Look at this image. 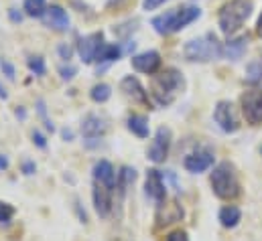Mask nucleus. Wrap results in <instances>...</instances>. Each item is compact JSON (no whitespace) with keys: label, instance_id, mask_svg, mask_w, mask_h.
I'll list each match as a JSON object with an SVG mask.
<instances>
[{"label":"nucleus","instance_id":"17","mask_svg":"<svg viewBox=\"0 0 262 241\" xmlns=\"http://www.w3.org/2000/svg\"><path fill=\"white\" fill-rule=\"evenodd\" d=\"M81 134L85 138H100L106 134V122L96 114H90V116H85V120L81 124Z\"/></svg>","mask_w":262,"mask_h":241},{"label":"nucleus","instance_id":"37","mask_svg":"<svg viewBox=\"0 0 262 241\" xmlns=\"http://www.w3.org/2000/svg\"><path fill=\"white\" fill-rule=\"evenodd\" d=\"M23 171H25V175H33L35 173V164L33 162H25L23 164Z\"/></svg>","mask_w":262,"mask_h":241},{"label":"nucleus","instance_id":"30","mask_svg":"<svg viewBox=\"0 0 262 241\" xmlns=\"http://www.w3.org/2000/svg\"><path fill=\"white\" fill-rule=\"evenodd\" d=\"M0 69L4 71V75H6L8 79H14V67H12L8 61H0Z\"/></svg>","mask_w":262,"mask_h":241},{"label":"nucleus","instance_id":"39","mask_svg":"<svg viewBox=\"0 0 262 241\" xmlns=\"http://www.w3.org/2000/svg\"><path fill=\"white\" fill-rule=\"evenodd\" d=\"M256 33L262 37V14H260V18H258V25H256Z\"/></svg>","mask_w":262,"mask_h":241},{"label":"nucleus","instance_id":"23","mask_svg":"<svg viewBox=\"0 0 262 241\" xmlns=\"http://www.w3.org/2000/svg\"><path fill=\"white\" fill-rule=\"evenodd\" d=\"M118 188H120V192H124L128 186H130L132 182L136 181V171L130 168V166H122L120 168V173H118Z\"/></svg>","mask_w":262,"mask_h":241},{"label":"nucleus","instance_id":"4","mask_svg":"<svg viewBox=\"0 0 262 241\" xmlns=\"http://www.w3.org/2000/svg\"><path fill=\"white\" fill-rule=\"evenodd\" d=\"M211 188L215 192V197L224 199V201H232L240 195V182H238V175L232 162H220L213 173H211Z\"/></svg>","mask_w":262,"mask_h":241},{"label":"nucleus","instance_id":"38","mask_svg":"<svg viewBox=\"0 0 262 241\" xmlns=\"http://www.w3.org/2000/svg\"><path fill=\"white\" fill-rule=\"evenodd\" d=\"M8 168V158L0 154V171H6Z\"/></svg>","mask_w":262,"mask_h":241},{"label":"nucleus","instance_id":"9","mask_svg":"<svg viewBox=\"0 0 262 241\" xmlns=\"http://www.w3.org/2000/svg\"><path fill=\"white\" fill-rule=\"evenodd\" d=\"M104 45L106 43H104V35L102 33H94V35L83 37L79 41V45H77V51H79L81 61L83 63H94V61L98 59V53L102 51Z\"/></svg>","mask_w":262,"mask_h":241},{"label":"nucleus","instance_id":"19","mask_svg":"<svg viewBox=\"0 0 262 241\" xmlns=\"http://www.w3.org/2000/svg\"><path fill=\"white\" fill-rule=\"evenodd\" d=\"M242 219V211L236 207V205H226L222 211H220V221L224 227H236Z\"/></svg>","mask_w":262,"mask_h":241},{"label":"nucleus","instance_id":"24","mask_svg":"<svg viewBox=\"0 0 262 241\" xmlns=\"http://www.w3.org/2000/svg\"><path fill=\"white\" fill-rule=\"evenodd\" d=\"M92 100L94 102H98V104H104V102H108L110 100V95H112V89H110V85L108 83H98V85H94L92 87Z\"/></svg>","mask_w":262,"mask_h":241},{"label":"nucleus","instance_id":"3","mask_svg":"<svg viewBox=\"0 0 262 241\" xmlns=\"http://www.w3.org/2000/svg\"><path fill=\"white\" fill-rule=\"evenodd\" d=\"M199 16H201V10L197 6H181V8L167 10L161 16H155L152 27L159 35H169V33H177L185 29L189 22H193Z\"/></svg>","mask_w":262,"mask_h":241},{"label":"nucleus","instance_id":"2","mask_svg":"<svg viewBox=\"0 0 262 241\" xmlns=\"http://www.w3.org/2000/svg\"><path fill=\"white\" fill-rule=\"evenodd\" d=\"M252 0H230L220 8L217 14V25L222 29L224 35H234L236 31L242 29V25L248 20V16L252 14Z\"/></svg>","mask_w":262,"mask_h":241},{"label":"nucleus","instance_id":"16","mask_svg":"<svg viewBox=\"0 0 262 241\" xmlns=\"http://www.w3.org/2000/svg\"><path fill=\"white\" fill-rule=\"evenodd\" d=\"M94 181L108 186V188H114L116 186V173H114L112 162H108V160L96 162V166H94Z\"/></svg>","mask_w":262,"mask_h":241},{"label":"nucleus","instance_id":"11","mask_svg":"<svg viewBox=\"0 0 262 241\" xmlns=\"http://www.w3.org/2000/svg\"><path fill=\"white\" fill-rule=\"evenodd\" d=\"M144 190H146V195H148L152 201L163 203L165 197H167V188H165V181H163V173H159L157 168H150V171L146 173Z\"/></svg>","mask_w":262,"mask_h":241},{"label":"nucleus","instance_id":"18","mask_svg":"<svg viewBox=\"0 0 262 241\" xmlns=\"http://www.w3.org/2000/svg\"><path fill=\"white\" fill-rule=\"evenodd\" d=\"M47 25L53 27L55 31H67L69 29V16L61 6L53 4L47 8Z\"/></svg>","mask_w":262,"mask_h":241},{"label":"nucleus","instance_id":"10","mask_svg":"<svg viewBox=\"0 0 262 241\" xmlns=\"http://www.w3.org/2000/svg\"><path fill=\"white\" fill-rule=\"evenodd\" d=\"M183 219V207L179 205L177 199L169 201V203H159V211H157V225L163 227V225H171V223H177Z\"/></svg>","mask_w":262,"mask_h":241},{"label":"nucleus","instance_id":"14","mask_svg":"<svg viewBox=\"0 0 262 241\" xmlns=\"http://www.w3.org/2000/svg\"><path fill=\"white\" fill-rule=\"evenodd\" d=\"M132 67H134L138 73L152 75V73H157V69L161 67V55H159L157 51H146V53H140V55L132 57Z\"/></svg>","mask_w":262,"mask_h":241},{"label":"nucleus","instance_id":"1","mask_svg":"<svg viewBox=\"0 0 262 241\" xmlns=\"http://www.w3.org/2000/svg\"><path fill=\"white\" fill-rule=\"evenodd\" d=\"M183 87H185V81H183L181 71H177V69H165L163 73L155 75V79L150 83V91H152L157 104H161V106L173 104L175 98L183 91Z\"/></svg>","mask_w":262,"mask_h":241},{"label":"nucleus","instance_id":"22","mask_svg":"<svg viewBox=\"0 0 262 241\" xmlns=\"http://www.w3.org/2000/svg\"><path fill=\"white\" fill-rule=\"evenodd\" d=\"M47 2L45 0H25V12L29 16H35V18H41L45 12H47Z\"/></svg>","mask_w":262,"mask_h":241},{"label":"nucleus","instance_id":"25","mask_svg":"<svg viewBox=\"0 0 262 241\" xmlns=\"http://www.w3.org/2000/svg\"><path fill=\"white\" fill-rule=\"evenodd\" d=\"M118 57H120V49L116 45H104L96 61H108L110 63V61H118Z\"/></svg>","mask_w":262,"mask_h":241},{"label":"nucleus","instance_id":"42","mask_svg":"<svg viewBox=\"0 0 262 241\" xmlns=\"http://www.w3.org/2000/svg\"><path fill=\"white\" fill-rule=\"evenodd\" d=\"M71 136H73V134H71V132H69V130H63V138H67V140H69V138H71Z\"/></svg>","mask_w":262,"mask_h":241},{"label":"nucleus","instance_id":"12","mask_svg":"<svg viewBox=\"0 0 262 241\" xmlns=\"http://www.w3.org/2000/svg\"><path fill=\"white\" fill-rule=\"evenodd\" d=\"M112 190L114 188H108L94 181V207L100 217H108L112 211Z\"/></svg>","mask_w":262,"mask_h":241},{"label":"nucleus","instance_id":"6","mask_svg":"<svg viewBox=\"0 0 262 241\" xmlns=\"http://www.w3.org/2000/svg\"><path fill=\"white\" fill-rule=\"evenodd\" d=\"M242 104V114L250 126H260L262 124V89H250L242 93L240 98Z\"/></svg>","mask_w":262,"mask_h":241},{"label":"nucleus","instance_id":"35","mask_svg":"<svg viewBox=\"0 0 262 241\" xmlns=\"http://www.w3.org/2000/svg\"><path fill=\"white\" fill-rule=\"evenodd\" d=\"M33 140H35V144L39 146V148H45L47 146V142H45V138L39 134V132H33Z\"/></svg>","mask_w":262,"mask_h":241},{"label":"nucleus","instance_id":"33","mask_svg":"<svg viewBox=\"0 0 262 241\" xmlns=\"http://www.w3.org/2000/svg\"><path fill=\"white\" fill-rule=\"evenodd\" d=\"M167 0H144L142 2V6L146 8V10H155V8H159L161 4H165Z\"/></svg>","mask_w":262,"mask_h":241},{"label":"nucleus","instance_id":"27","mask_svg":"<svg viewBox=\"0 0 262 241\" xmlns=\"http://www.w3.org/2000/svg\"><path fill=\"white\" fill-rule=\"evenodd\" d=\"M14 217V207L0 201V223H8Z\"/></svg>","mask_w":262,"mask_h":241},{"label":"nucleus","instance_id":"8","mask_svg":"<svg viewBox=\"0 0 262 241\" xmlns=\"http://www.w3.org/2000/svg\"><path fill=\"white\" fill-rule=\"evenodd\" d=\"M213 120L222 128V132H226V134H234V132H238V128H240V120H238L236 110H234V106H232L230 102H220V104L215 106V110H213Z\"/></svg>","mask_w":262,"mask_h":241},{"label":"nucleus","instance_id":"34","mask_svg":"<svg viewBox=\"0 0 262 241\" xmlns=\"http://www.w3.org/2000/svg\"><path fill=\"white\" fill-rule=\"evenodd\" d=\"M57 51H59L61 59H66V61L71 59V53H73V51H71V47H67V45H59V49H57Z\"/></svg>","mask_w":262,"mask_h":241},{"label":"nucleus","instance_id":"5","mask_svg":"<svg viewBox=\"0 0 262 241\" xmlns=\"http://www.w3.org/2000/svg\"><path fill=\"white\" fill-rule=\"evenodd\" d=\"M183 53H185V57L189 61L205 63V61L217 59V57L224 53V49H222L220 41L215 39V35L207 33V35H203V37H199V39L189 41V43L185 45Z\"/></svg>","mask_w":262,"mask_h":241},{"label":"nucleus","instance_id":"21","mask_svg":"<svg viewBox=\"0 0 262 241\" xmlns=\"http://www.w3.org/2000/svg\"><path fill=\"white\" fill-rule=\"evenodd\" d=\"M128 130L132 134H136L138 138H146L148 136V120L144 116H130L128 118Z\"/></svg>","mask_w":262,"mask_h":241},{"label":"nucleus","instance_id":"32","mask_svg":"<svg viewBox=\"0 0 262 241\" xmlns=\"http://www.w3.org/2000/svg\"><path fill=\"white\" fill-rule=\"evenodd\" d=\"M167 241H189V237H187L185 231H173V233L167 237Z\"/></svg>","mask_w":262,"mask_h":241},{"label":"nucleus","instance_id":"31","mask_svg":"<svg viewBox=\"0 0 262 241\" xmlns=\"http://www.w3.org/2000/svg\"><path fill=\"white\" fill-rule=\"evenodd\" d=\"M59 73H61V77H63V79H73V75L77 73V69L69 65V67H61V69H59Z\"/></svg>","mask_w":262,"mask_h":241},{"label":"nucleus","instance_id":"29","mask_svg":"<svg viewBox=\"0 0 262 241\" xmlns=\"http://www.w3.org/2000/svg\"><path fill=\"white\" fill-rule=\"evenodd\" d=\"M39 114H41V118L45 120V128H47L49 132H53V130H55V126L51 124V120H47V114H45V104H43V102H39Z\"/></svg>","mask_w":262,"mask_h":241},{"label":"nucleus","instance_id":"20","mask_svg":"<svg viewBox=\"0 0 262 241\" xmlns=\"http://www.w3.org/2000/svg\"><path fill=\"white\" fill-rule=\"evenodd\" d=\"M246 43H248L246 37H240V39H236V41H228V45H226V49H224L226 57L234 61L240 59V57L244 55V51H246Z\"/></svg>","mask_w":262,"mask_h":241},{"label":"nucleus","instance_id":"26","mask_svg":"<svg viewBox=\"0 0 262 241\" xmlns=\"http://www.w3.org/2000/svg\"><path fill=\"white\" fill-rule=\"evenodd\" d=\"M248 79H250V81L262 79V59L254 61V63L248 65Z\"/></svg>","mask_w":262,"mask_h":241},{"label":"nucleus","instance_id":"28","mask_svg":"<svg viewBox=\"0 0 262 241\" xmlns=\"http://www.w3.org/2000/svg\"><path fill=\"white\" fill-rule=\"evenodd\" d=\"M29 69L35 75H43L45 73V61H43V57H31L29 59Z\"/></svg>","mask_w":262,"mask_h":241},{"label":"nucleus","instance_id":"41","mask_svg":"<svg viewBox=\"0 0 262 241\" xmlns=\"http://www.w3.org/2000/svg\"><path fill=\"white\" fill-rule=\"evenodd\" d=\"M16 116H18L20 120H25V116H27V114H25V110H16Z\"/></svg>","mask_w":262,"mask_h":241},{"label":"nucleus","instance_id":"40","mask_svg":"<svg viewBox=\"0 0 262 241\" xmlns=\"http://www.w3.org/2000/svg\"><path fill=\"white\" fill-rule=\"evenodd\" d=\"M0 98H2V100H6V98H8V93H6V89H4L2 85H0Z\"/></svg>","mask_w":262,"mask_h":241},{"label":"nucleus","instance_id":"7","mask_svg":"<svg viewBox=\"0 0 262 241\" xmlns=\"http://www.w3.org/2000/svg\"><path fill=\"white\" fill-rule=\"evenodd\" d=\"M169 148H171V130L167 126H161L155 134V140L148 148V158L157 164L165 162L169 156Z\"/></svg>","mask_w":262,"mask_h":241},{"label":"nucleus","instance_id":"36","mask_svg":"<svg viewBox=\"0 0 262 241\" xmlns=\"http://www.w3.org/2000/svg\"><path fill=\"white\" fill-rule=\"evenodd\" d=\"M10 20H12V22H20V20H23V14L16 12L14 8H10Z\"/></svg>","mask_w":262,"mask_h":241},{"label":"nucleus","instance_id":"15","mask_svg":"<svg viewBox=\"0 0 262 241\" xmlns=\"http://www.w3.org/2000/svg\"><path fill=\"white\" fill-rule=\"evenodd\" d=\"M185 168L189 171V173H203V171H207L211 164H213V154H211V150H195V152H191L187 158H185Z\"/></svg>","mask_w":262,"mask_h":241},{"label":"nucleus","instance_id":"13","mask_svg":"<svg viewBox=\"0 0 262 241\" xmlns=\"http://www.w3.org/2000/svg\"><path fill=\"white\" fill-rule=\"evenodd\" d=\"M120 87H122V91H124V95L132 100L134 104H140V106H150L148 104V93L144 91V87L140 85V81L136 79V77H124L122 79V83H120Z\"/></svg>","mask_w":262,"mask_h":241}]
</instances>
